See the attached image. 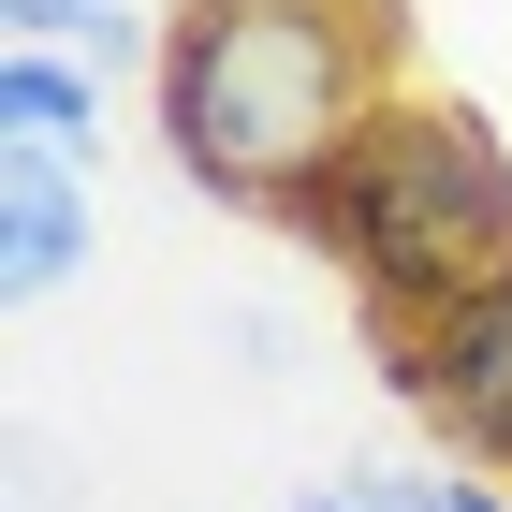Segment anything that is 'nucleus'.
Segmentation results:
<instances>
[{"label":"nucleus","instance_id":"1","mask_svg":"<svg viewBox=\"0 0 512 512\" xmlns=\"http://www.w3.org/2000/svg\"><path fill=\"white\" fill-rule=\"evenodd\" d=\"M381 103H395V44L366 0L176 15V44H161V147L191 191L249 205V220H278Z\"/></svg>","mask_w":512,"mask_h":512},{"label":"nucleus","instance_id":"2","mask_svg":"<svg viewBox=\"0 0 512 512\" xmlns=\"http://www.w3.org/2000/svg\"><path fill=\"white\" fill-rule=\"evenodd\" d=\"M278 235H308L322 264L366 293V322H439L512 278V147L439 103V88H395L352 147L322 161L308 191L278 205Z\"/></svg>","mask_w":512,"mask_h":512},{"label":"nucleus","instance_id":"3","mask_svg":"<svg viewBox=\"0 0 512 512\" xmlns=\"http://www.w3.org/2000/svg\"><path fill=\"white\" fill-rule=\"evenodd\" d=\"M381 366H395V395H410L469 469L512 483V278H498V293H469V308H439V322H395Z\"/></svg>","mask_w":512,"mask_h":512},{"label":"nucleus","instance_id":"4","mask_svg":"<svg viewBox=\"0 0 512 512\" xmlns=\"http://www.w3.org/2000/svg\"><path fill=\"white\" fill-rule=\"evenodd\" d=\"M88 249H103L88 176H74V161H44V147H0V293H59Z\"/></svg>","mask_w":512,"mask_h":512},{"label":"nucleus","instance_id":"5","mask_svg":"<svg viewBox=\"0 0 512 512\" xmlns=\"http://www.w3.org/2000/svg\"><path fill=\"white\" fill-rule=\"evenodd\" d=\"M88 132H103V74L88 59H44V44H0V147L88 161Z\"/></svg>","mask_w":512,"mask_h":512},{"label":"nucleus","instance_id":"6","mask_svg":"<svg viewBox=\"0 0 512 512\" xmlns=\"http://www.w3.org/2000/svg\"><path fill=\"white\" fill-rule=\"evenodd\" d=\"M0 44H44V59H88V74H118V59L161 74L176 30H147V0H0Z\"/></svg>","mask_w":512,"mask_h":512},{"label":"nucleus","instance_id":"7","mask_svg":"<svg viewBox=\"0 0 512 512\" xmlns=\"http://www.w3.org/2000/svg\"><path fill=\"white\" fill-rule=\"evenodd\" d=\"M293 512H366V469H352V483H308Z\"/></svg>","mask_w":512,"mask_h":512},{"label":"nucleus","instance_id":"8","mask_svg":"<svg viewBox=\"0 0 512 512\" xmlns=\"http://www.w3.org/2000/svg\"><path fill=\"white\" fill-rule=\"evenodd\" d=\"M454 512H512V483H454Z\"/></svg>","mask_w":512,"mask_h":512},{"label":"nucleus","instance_id":"9","mask_svg":"<svg viewBox=\"0 0 512 512\" xmlns=\"http://www.w3.org/2000/svg\"><path fill=\"white\" fill-rule=\"evenodd\" d=\"M176 15H278V0H176Z\"/></svg>","mask_w":512,"mask_h":512}]
</instances>
